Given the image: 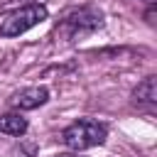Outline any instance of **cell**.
<instances>
[{"mask_svg":"<svg viewBox=\"0 0 157 157\" xmlns=\"http://www.w3.org/2000/svg\"><path fill=\"white\" fill-rule=\"evenodd\" d=\"M108 137V128L98 120H91V118H81L71 125L64 128L61 132V142L71 150V152H83V150H91V147H98L103 145Z\"/></svg>","mask_w":157,"mask_h":157,"instance_id":"cell-2","label":"cell"},{"mask_svg":"<svg viewBox=\"0 0 157 157\" xmlns=\"http://www.w3.org/2000/svg\"><path fill=\"white\" fill-rule=\"evenodd\" d=\"M132 105L142 108V110H152L157 105V78L155 76H147L142 78L135 91H132Z\"/></svg>","mask_w":157,"mask_h":157,"instance_id":"cell-5","label":"cell"},{"mask_svg":"<svg viewBox=\"0 0 157 157\" xmlns=\"http://www.w3.org/2000/svg\"><path fill=\"white\" fill-rule=\"evenodd\" d=\"M142 2H145L147 7H150V5H155V0H142Z\"/></svg>","mask_w":157,"mask_h":157,"instance_id":"cell-8","label":"cell"},{"mask_svg":"<svg viewBox=\"0 0 157 157\" xmlns=\"http://www.w3.org/2000/svg\"><path fill=\"white\" fill-rule=\"evenodd\" d=\"M27 118H22L20 113H5L0 115V132L5 135H12V137H20L27 132Z\"/></svg>","mask_w":157,"mask_h":157,"instance_id":"cell-6","label":"cell"},{"mask_svg":"<svg viewBox=\"0 0 157 157\" xmlns=\"http://www.w3.org/2000/svg\"><path fill=\"white\" fill-rule=\"evenodd\" d=\"M49 17V10L42 2H25L5 15H0V37H20L34 25L44 22Z\"/></svg>","mask_w":157,"mask_h":157,"instance_id":"cell-3","label":"cell"},{"mask_svg":"<svg viewBox=\"0 0 157 157\" xmlns=\"http://www.w3.org/2000/svg\"><path fill=\"white\" fill-rule=\"evenodd\" d=\"M49 101V88L47 86H27L17 93H12L10 105L15 110H34Z\"/></svg>","mask_w":157,"mask_h":157,"instance_id":"cell-4","label":"cell"},{"mask_svg":"<svg viewBox=\"0 0 157 157\" xmlns=\"http://www.w3.org/2000/svg\"><path fill=\"white\" fill-rule=\"evenodd\" d=\"M98 27H103V12L96 5H76L61 12V17L54 25V37L74 42L96 32Z\"/></svg>","mask_w":157,"mask_h":157,"instance_id":"cell-1","label":"cell"},{"mask_svg":"<svg viewBox=\"0 0 157 157\" xmlns=\"http://www.w3.org/2000/svg\"><path fill=\"white\" fill-rule=\"evenodd\" d=\"M12 2H34V0H12Z\"/></svg>","mask_w":157,"mask_h":157,"instance_id":"cell-9","label":"cell"},{"mask_svg":"<svg viewBox=\"0 0 157 157\" xmlns=\"http://www.w3.org/2000/svg\"><path fill=\"white\" fill-rule=\"evenodd\" d=\"M56 157H76L74 152H64V155H56Z\"/></svg>","mask_w":157,"mask_h":157,"instance_id":"cell-7","label":"cell"}]
</instances>
